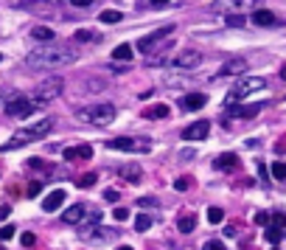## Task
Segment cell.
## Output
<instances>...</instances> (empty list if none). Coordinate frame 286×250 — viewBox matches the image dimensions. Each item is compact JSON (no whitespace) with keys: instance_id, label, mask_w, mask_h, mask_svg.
I'll return each instance as SVG.
<instances>
[{"instance_id":"1f68e13d","label":"cell","mask_w":286,"mask_h":250,"mask_svg":"<svg viewBox=\"0 0 286 250\" xmlns=\"http://www.w3.org/2000/svg\"><path fill=\"white\" fill-rule=\"evenodd\" d=\"M14 236V225H3L0 228V242H9Z\"/></svg>"},{"instance_id":"d4e9b609","label":"cell","mask_w":286,"mask_h":250,"mask_svg":"<svg viewBox=\"0 0 286 250\" xmlns=\"http://www.w3.org/2000/svg\"><path fill=\"white\" fill-rule=\"evenodd\" d=\"M222 219H225V211H222V208H216V205L208 208V222H210V225H219Z\"/></svg>"},{"instance_id":"ee69618b","label":"cell","mask_w":286,"mask_h":250,"mask_svg":"<svg viewBox=\"0 0 286 250\" xmlns=\"http://www.w3.org/2000/svg\"><path fill=\"white\" fill-rule=\"evenodd\" d=\"M152 6H166V3H169V0H149Z\"/></svg>"},{"instance_id":"836d02e7","label":"cell","mask_w":286,"mask_h":250,"mask_svg":"<svg viewBox=\"0 0 286 250\" xmlns=\"http://www.w3.org/2000/svg\"><path fill=\"white\" fill-rule=\"evenodd\" d=\"M137 205H140V208H154V205H157V200H154V197H140V200H137Z\"/></svg>"},{"instance_id":"d6a6232c","label":"cell","mask_w":286,"mask_h":250,"mask_svg":"<svg viewBox=\"0 0 286 250\" xmlns=\"http://www.w3.org/2000/svg\"><path fill=\"white\" fill-rule=\"evenodd\" d=\"M20 242H23V248H34V245H37V236H34V233H23V236H20Z\"/></svg>"},{"instance_id":"f546056e","label":"cell","mask_w":286,"mask_h":250,"mask_svg":"<svg viewBox=\"0 0 286 250\" xmlns=\"http://www.w3.org/2000/svg\"><path fill=\"white\" fill-rule=\"evenodd\" d=\"M272 174L278 177V180H286V163L284 160H278V163L272 166Z\"/></svg>"},{"instance_id":"e0dca14e","label":"cell","mask_w":286,"mask_h":250,"mask_svg":"<svg viewBox=\"0 0 286 250\" xmlns=\"http://www.w3.org/2000/svg\"><path fill=\"white\" fill-rule=\"evenodd\" d=\"M252 23L261 25V28H269V25H278V17H275L272 12H264V9H258V12L252 14Z\"/></svg>"},{"instance_id":"74e56055","label":"cell","mask_w":286,"mask_h":250,"mask_svg":"<svg viewBox=\"0 0 286 250\" xmlns=\"http://www.w3.org/2000/svg\"><path fill=\"white\" fill-rule=\"evenodd\" d=\"M255 222H258V225H269V222H272V216H269V214H255Z\"/></svg>"},{"instance_id":"e575fe53","label":"cell","mask_w":286,"mask_h":250,"mask_svg":"<svg viewBox=\"0 0 286 250\" xmlns=\"http://www.w3.org/2000/svg\"><path fill=\"white\" fill-rule=\"evenodd\" d=\"M228 25L239 28V25H244V17H241V14H230V17H228Z\"/></svg>"},{"instance_id":"f35d334b","label":"cell","mask_w":286,"mask_h":250,"mask_svg":"<svg viewBox=\"0 0 286 250\" xmlns=\"http://www.w3.org/2000/svg\"><path fill=\"white\" fill-rule=\"evenodd\" d=\"M272 222H275V225H281V228H286V214H275Z\"/></svg>"},{"instance_id":"f6af8a7d","label":"cell","mask_w":286,"mask_h":250,"mask_svg":"<svg viewBox=\"0 0 286 250\" xmlns=\"http://www.w3.org/2000/svg\"><path fill=\"white\" fill-rule=\"evenodd\" d=\"M281 76H284V79H286V68H284V70H281Z\"/></svg>"},{"instance_id":"ab89813d","label":"cell","mask_w":286,"mask_h":250,"mask_svg":"<svg viewBox=\"0 0 286 250\" xmlns=\"http://www.w3.org/2000/svg\"><path fill=\"white\" fill-rule=\"evenodd\" d=\"M205 250H222V242H216V239H210L205 245Z\"/></svg>"},{"instance_id":"ffe728a7","label":"cell","mask_w":286,"mask_h":250,"mask_svg":"<svg viewBox=\"0 0 286 250\" xmlns=\"http://www.w3.org/2000/svg\"><path fill=\"white\" fill-rule=\"evenodd\" d=\"M267 242H269L272 248H278V245L284 242V233H281V225H269V228H267Z\"/></svg>"},{"instance_id":"4dcf8cb0","label":"cell","mask_w":286,"mask_h":250,"mask_svg":"<svg viewBox=\"0 0 286 250\" xmlns=\"http://www.w3.org/2000/svg\"><path fill=\"white\" fill-rule=\"evenodd\" d=\"M174 188H177V191H188V188H191V177H180V180H174Z\"/></svg>"},{"instance_id":"2e32d148","label":"cell","mask_w":286,"mask_h":250,"mask_svg":"<svg viewBox=\"0 0 286 250\" xmlns=\"http://www.w3.org/2000/svg\"><path fill=\"white\" fill-rule=\"evenodd\" d=\"M118 174H121L124 180H129V183H140V174H143V171H140V166H137V163H126V166H121V169H118Z\"/></svg>"},{"instance_id":"ac0fdd59","label":"cell","mask_w":286,"mask_h":250,"mask_svg":"<svg viewBox=\"0 0 286 250\" xmlns=\"http://www.w3.org/2000/svg\"><path fill=\"white\" fill-rule=\"evenodd\" d=\"M213 166H216V169H236V166H239V158L230 155V152H225V155H219V158L213 160Z\"/></svg>"},{"instance_id":"83f0119b","label":"cell","mask_w":286,"mask_h":250,"mask_svg":"<svg viewBox=\"0 0 286 250\" xmlns=\"http://www.w3.org/2000/svg\"><path fill=\"white\" fill-rule=\"evenodd\" d=\"M95 180H98L95 174H81L79 180H76V186H79V188H93V186H95Z\"/></svg>"},{"instance_id":"7c38bea8","label":"cell","mask_w":286,"mask_h":250,"mask_svg":"<svg viewBox=\"0 0 286 250\" xmlns=\"http://www.w3.org/2000/svg\"><path fill=\"white\" fill-rule=\"evenodd\" d=\"M81 219H84V205H70V208H65V214H62V222L65 225H79Z\"/></svg>"},{"instance_id":"9a60e30c","label":"cell","mask_w":286,"mask_h":250,"mask_svg":"<svg viewBox=\"0 0 286 250\" xmlns=\"http://www.w3.org/2000/svg\"><path fill=\"white\" fill-rule=\"evenodd\" d=\"M205 102H208L205 93H188V96H183L185 110H199V107H205Z\"/></svg>"},{"instance_id":"bcb514c9","label":"cell","mask_w":286,"mask_h":250,"mask_svg":"<svg viewBox=\"0 0 286 250\" xmlns=\"http://www.w3.org/2000/svg\"><path fill=\"white\" fill-rule=\"evenodd\" d=\"M0 62H3V54H0Z\"/></svg>"},{"instance_id":"d6986e66","label":"cell","mask_w":286,"mask_h":250,"mask_svg":"<svg viewBox=\"0 0 286 250\" xmlns=\"http://www.w3.org/2000/svg\"><path fill=\"white\" fill-rule=\"evenodd\" d=\"M107 146H110V149H124V152H132V149L137 146V141H135V138H113Z\"/></svg>"},{"instance_id":"7a4b0ae2","label":"cell","mask_w":286,"mask_h":250,"mask_svg":"<svg viewBox=\"0 0 286 250\" xmlns=\"http://www.w3.org/2000/svg\"><path fill=\"white\" fill-rule=\"evenodd\" d=\"M267 87V79L264 76H244V79L236 82V87L228 93V99H225V104L228 107H233V104L239 102V99H244V96H252V93H258Z\"/></svg>"},{"instance_id":"3957f363","label":"cell","mask_w":286,"mask_h":250,"mask_svg":"<svg viewBox=\"0 0 286 250\" xmlns=\"http://www.w3.org/2000/svg\"><path fill=\"white\" fill-rule=\"evenodd\" d=\"M79 118H81V121H87V124L107 126V124H113V121H115V107H113V104H95V107L81 110Z\"/></svg>"},{"instance_id":"60d3db41","label":"cell","mask_w":286,"mask_h":250,"mask_svg":"<svg viewBox=\"0 0 286 250\" xmlns=\"http://www.w3.org/2000/svg\"><path fill=\"white\" fill-rule=\"evenodd\" d=\"M73 6H79V9H87V6H93V0H70Z\"/></svg>"},{"instance_id":"5b68a950","label":"cell","mask_w":286,"mask_h":250,"mask_svg":"<svg viewBox=\"0 0 286 250\" xmlns=\"http://www.w3.org/2000/svg\"><path fill=\"white\" fill-rule=\"evenodd\" d=\"M172 34H174V25H163L157 31H152L149 37H143V40L137 42V51H140V54H152V51L163 48V40H169Z\"/></svg>"},{"instance_id":"7402d4cb","label":"cell","mask_w":286,"mask_h":250,"mask_svg":"<svg viewBox=\"0 0 286 250\" xmlns=\"http://www.w3.org/2000/svg\"><path fill=\"white\" fill-rule=\"evenodd\" d=\"M169 113H172V110H169L166 104H154V107H149V110H143L146 118H166Z\"/></svg>"},{"instance_id":"44dd1931","label":"cell","mask_w":286,"mask_h":250,"mask_svg":"<svg viewBox=\"0 0 286 250\" xmlns=\"http://www.w3.org/2000/svg\"><path fill=\"white\" fill-rule=\"evenodd\" d=\"M31 37L39 40V42H51V40H54V31L45 28V25H37V28H31Z\"/></svg>"},{"instance_id":"8d00e7d4","label":"cell","mask_w":286,"mask_h":250,"mask_svg":"<svg viewBox=\"0 0 286 250\" xmlns=\"http://www.w3.org/2000/svg\"><path fill=\"white\" fill-rule=\"evenodd\" d=\"M39 188H42V183H39V180H34L31 186H28V197H37V194H39Z\"/></svg>"},{"instance_id":"5bb4252c","label":"cell","mask_w":286,"mask_h":250,"mask_svg":"<svg viewBox=\"0 0 286 250\" xmlns=\"http://www.w3.org/2000/svg\"><path fill=\"white\" fill-rule=\"evenodd\" d=\"M244 70H247V62H244V59H230L228 65L219 70V76H241Z\"/></svg>"},{"instance_id":"603a6c76","label":"cell","mask_w":286,"mask_h":250,"mask_svg":"<svg viewBox=\"0 0 286 250\" xmlns=\"http://www.w3.org/2000/svg\"><path fill=\"white\" fill-rule=\"evenodd\" d=\"M113 59L115 62H129L132 59V45H118L113 51Z\"/></svg>"},{"instance_id":"484cf974","label":"cell","mask_w":286,"mask_h":250,"mask_svg":"<svg viewBox=\"0 0 286 250\" xmlns=\"http://www.w3.org/2000/svg\"><path fill=\"white\" fill-rule=\"evenodd\" d=\"M101 23H121V12H115V9H107V12H101Z\"/></svg>"},{"instance_id":"8fae6325","label":"cell","mask_w":286,"mask_h":250,"mask_svg":"<svg viewBox=\"0 0 286 250\" xmlns=\"http://www.w3.org/2000/svg\"><path fill=\"white\" fill-rule=\"evenodd\" d=\"M261 110H264V104H247V107H244V104H241V107L233 104V107H230V115H233V118H255Z\"/></svg>"},{"instance_id":"f1b7e54d","label":"cell","mask_w":286,"mask_h":250,"mask_svg":"<svg viewBox=\"0 0 286 250\" xmlns=\"http://www.w3.org/2000/svg\"><path fill=\"white\" fill-rule=\"evenodd\" d=\"M76 40H79V42H93V40H98V34H95V31H87V28H79V31H76Z\"/></svg>"},{"instance_id":"7bdbcfd3","label":"cell","mask_w":286,"mask_h":250,"mask_svg":"<svg viewBox=\"0 0 286 250\" xmlns=\"http://www.w3.org/2000/svg\"><path fill=\"white\" fill-rule=\"evenodd\" d=\"M9 214H12V208H9V205H0V219H6Z\"/></svg>"},{"instance_id":"4fadbf2b","label":"cell","mask_w":286,"mask_h":250,"mask_svg":"<svg viewBox=\"0 0 286 250\" xmlns=\"http://www.w3.org/2000/svg\"><path fill=\"white\" fill-rule=\"evenodd\" d=\"M93 158V146L90 144H81V146H68L65 149V160H84Z\"/></svg>"},{"instance_id":"277c9868","label":"cell","mask_w":286,"mask_h":250,"mask_svg":"<svg viewBox=\"0 0 286 250\" xmlns=\"http://www.w3.org/2000/svg\"><path fill=\"white\" fill-rule=\"evenodd\" d=\"M39 107L37 99H28V96H12L9 102H6V115H14V118H25V115H31Z\"/></svg>"},{"instance_id":"cb8c5ba5","label":"cell","mask_w":286,"mask_h":250,"mask_svg":"<svg viewBox=\"0 0 286 250\" xmlns=\"http://www.w3.org/2000/svg\"><path fill=\"white\" fill-rule=\"evenodd\" d=\"M194 225H196V219H194L191 214H188V216H183V219L177 222V228H180V233H191V230H194Z\"/></svg>"},{"instance_id":"d590c367","label":"cell","mask_w":286,"mask_h":250,"mask_svg":"<svg viewBox=\"0 0 286 250\" xmlns=\"http://www.w3.org/2000/svg\"><path fill=\"white\" fill-rule=\"evenodd\" d=\"M113 216L118 219V222H124V219H129V211H126V208H115Z\"/></svg>"},{"instance_id":"ba28073f","label":"cell","mask_w":286,"mask_h":250,"mask_svg":"<svg viewBox=\"0 0 286 250\" xmlns=\"http://www.w3.org/2000/svg\"><path fill=\"white\" fill-rule=\"evenodd\" d=\"M208 132H210V124H208V121H196V124L183 129V138L185 141H205Z\"/></svg>"},{"instance_id":"9c48e42d","label":"cell","mask_w":286,"mask_h":250,"mask_svg":"<svg viewBox=\"0 0 286 250\" xmlns=\"http://www.w3.org/2000/svg\"><path fill=\"white\" fill-rule=\"evenodd\" d=\"M17 6L25 9V12H34V14H51L54 12V3H51V0H20Z\"/></svg>"},{"instance_id":"52a82bcc","label":"cell","mask_w":286,"mask_h":250,"mask_svg":"<svg viewBox=\"0 0 286 250\" xmlns=\"http://www.w3.org/2000/svg\"><path fill=\"white\" fill-rule=\"evenodd\" d=\"M199 62H202V54L194 51V48H185V51H180V54L172 59V68H177V70H194V68H199Z\"/></svg>"},{"instance_id":"b9f144b4","label":"cell","mask_w":286,"mask_h":250,"mask_svg":"<svg viewBox=\"0 0 286 250\" xmlns=\"http://www.w3.org/2000/svg\"><path fill=\"white\" fill-rule=\"evenodd\" d=\"M104 200H110V203H113V200H118V191H113V188H107V191H104Z\"/></svg>"},{"instance_id":"30bf717a","label":"cell","mask_w":286,"mask_h":250,"mask_svg":"<svg viewBox=\"0 0 286 250\" xmlns=\"http://www.w3.org/2000/svg\"><path fill=\"white\" fill-rule=\"evenodd\" d=\"M65 197H68V194H65V188H57V191H51L45 200H42V211H48V214L59 211V205L65 203Z\"/></svg>"},{"instance_id":"6da1fadb","label":"cell","mask_w":286,"mask_h":250,"mask_svg":"<svg viewBox=\"0 0 286 250\" xmlns=\"http://www.w3.org/2000/svg\"><path fill=\"white\" fill-rule=\"evenodd\" d=\"M79 59V51L70 45H57L54 40L48 42V45H37L28 57H25V65L28 68H65L70 62H76Z\"/></svg>"},{"instance_id":"4316f807","label":"cell","mask_w":286,"mask_h":250,"mask_svg":"<svg viewBox=\"0 0 286 250\" xmlns=\"http://www.w3.org/2000/svg\"><path fill=\"white\" fill-rule=\"evenodd\" d=\"M149 225H152V216L149 214H140L135 219V230H140V233H143V230H149Z\"/></svg>"},{"instance_id":"8992f818","label":"cell","mask_w":286,"mask_h":250,"mask_svg":"<svg viewBox=\"0 0 286 250\" xmlns=\"http://www.w3.org/2000/svg\"><path fill=\"white\" fill-rule=\"evenodd\" d=\"M62 87H65V82L59 79V76H51V79H45L39 87L34 90V99L37 104H48V102H54L59 93H62Z\"/></svg>"}]
</instances>
